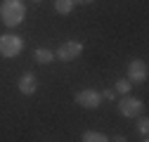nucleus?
I'll return each mask as SVG.
<instances>
[{"label":"nucleus","instance_id":"nucleus-4","mask_svg":"<svg viewBox=\"0 0 149 142\" xmlns=\"http://www.w3.org/2000/svg\"><path fill=\"white\" fill-rule=\"evenodd\" d=\"M83 52V43L81 40H66L59 45V50L54 52V59H59V62H73V59H78V55Z\"/></svg>","mask_w":149,"mask_h":142},{"label":"nucleus","instance_id":"nucleus-1","mask_svg":"<svg viewBox=\"0 0 149 142\" xmlns=\"http://www.w3.org/2000/svg\"><path fill=\"white\" fill-rule=\"evenodd\" d=\"M26 19V3L24 0H3L0 5V22L7 29H17Z\"/></svg>","mask_w":149,"mask_h":142},{"label":"nucleus","instance_id":"nucleus-9","mask_svg":"<svg viewBox=\"0 0 149 142\" xmlns=\"http://www.w3.org/2000/svg\"><path fill=\"white\" fill-rule=\"evenodd\" d=\"M81 142H109V135L104 133H97V130H85Z\"/></svg>","mask_w":149,"mask_h":142},{"label":"nucleus","instance_id":"nucleus-5","mask_svg":"<svg viewBox=\"0 0 149 142\" xmlns=\"http://www.w3.org/2000/svg\"><path fill=\"white\" fill-rule=\"evenodd\" d=\"M128 81L130 83H144L147 81V76H149V69H147V62L144 59H133V62H130L128 64Z\"/></svg>","mask_w":149,"mask_h":142},{"label":"nucleus","instance_id":"nucleus-2","mask_svg":"<svg viewBox=\"0 0 149 142\" xmlns=\"http://www.w3.org/2000/svg\"><path fill=\"white\" fill-rule=\"evenodd\" d=\"M22 50H24V40L19 36H14V33H3L0 36V57L12 59V57L19 55Z\"/></svg>","mask_w":149,"mask_h":142},{"label":"nucleus","instance_id":"nucleus-13","mask_svg":"<svg viewBox=\"0 0 149 142\" xmlns=\"http://www.w3.org/2000/svg\"><path fill=\"white\" fill-rule=\"evenodd\" d=\"M100 95H102V100H109V102H114V100H116V93H114V88H104V90H102Z\"/></svg>","mask_w":149,"mask_h":142},{"label":"nucleus","instance_id":"nucleus-12","mask_svg":"<svg viewBox=\"0 0 149 142\" xmlns=\"http://www.w3.org/2000/svg\"><path fill=\"white\" fill-rule=\"evenodd\" d=\"M137 130L142 133V137L149 135V118L147 116H137Z\"/></svg>","mask_w":149,"mask_h":142},{"label":"nucleus","instance_id":"nucleus-10","mask_svg":"<svg viewBox=\"0 0 149 142\" xmlns=\"http://www.w3.org/2000/svg\"><path fill=\"white\" fill-rule=\"evenodd\" d=\"M130 90H133V83H130L128 78H121V81H116V85H114V93L116 95H130Z\"/></svg>","mask_w":149,"mask_h":142},{"label":"nucleus","instance_id":"nucleus-6","mask_svg":"<svg viewBox=\"0 0 149 142\" xmlns=\"http://www.w3.org/2000/svg\"><path fill=\"white\" fill-rule=\"evenodd\" d=\"M100 102H102L100 90H92V88H85V90H81L76 95V104L83 106V109H97Z\"/></svg>","mask_w":149,"mask_h":142},{"label":"nucleus","instance_id":"nucleus-7","mask_svg":"<svg viewBox=\"0 0 149 142\" xmlns=\"http://www.w3.org/2000/svg\"><path fill=\"white\" fill-rule=\"evenodd\" d=\"M17 88H19L22 95H33L38 90V78H36V74H24L19 78V83H17Z\"/></svg>","mask_w":149,"mask_h":142},{"label":"nucleus","instance_id":"nucleus-3","mask_svg":"<svg viewBox=\"0 0 149 142\" xmlns=\"http://www.w3.org/2000/svg\"><path fill=\"white\" fill-rule=\"evenodd\" d=\"M118 114L121 116H125V118H137V116H142V109H144V104H142V100H137V97H133V95H123L121 100H118Z\"/></svg>","mask_w":149,"mask_h":142},{"label":"nucleus","instance_id":"nucleus-17","mask_svg":"<svg viewBox=\"0 0 149 142\" xmlns=\"http://www.w3.org/2000/svg\"><path fill=\"white\" fill-rule=\"evenodd\" d=\"M33 3H43V0H33Z\"/></svg>","mask_w":149,"mask_h":142},{"label":"nucleus","instance_id":"nucleus-16","mask_svg":"<svg viewBox=\"0 0 149 142\" xmlns=\"http://www.w3.org/2000/svg\"><path fill=\"white\" fill-rule=\"evenodd\" d=\"M142 142H149V140H147V137H142Z\"/></svg>","mask_w":149,"mask_h":142},{"label":"nucleus","instance_id":"nucleus-15","mask_svg":"<svg viewBox=\"0 0 149 142\" xmlns=\"http://www.w3.org/2000/svg\"><path fill=\"white\" fill-rule=\"evenodd\" d=\"M76 3L78 5H90V3H95V0H73V5H76Z\"/></svg>","mask_w":149,"mask_h":142},{"label":"nucleus","instance_id":"nucleus-8","mask_svg":"<svg viewBox=\"0 0 149 142\" xmlns=\"http://www.w3.org/2000/svg\"><path fill=\"white\" fill-rule=\"evenodd\" d=\"M33 59L38 62V64H52L54 62V52L47 50V47H38V50L33 52Z\"/></svg>","mask_w":149,"mask_h":142},{"label":"nucleus","instance_id":"nucleus-11","mask_svg":"<svg viewBox=\"0 0 149 142\" xmlns=\"http://www.w3.org/2000/svg\"><path fill=\"white\" fill-rule=\"evenodd\" d=\"M54 10L59 14H71L73 12V0H54Z\"/></svg>","mask_w":149,"mask_h":142},{"label":"nucleus","instance_id":"nucleus-14","mask_svg":"<svg viewBox=\"0 0 149 142\" xmlns=\"http://www.w3.org/2000/svg\"><path fill=\"white\" fill-rule=\"evenodd\" d=\"M109 142H128L125 135H114V137H109Z\"/></svg>","mask_w":149,"mask_h":142}]
</instances>
